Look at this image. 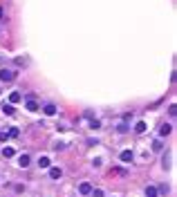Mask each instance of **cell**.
Instances as JSON below:
<instances>
[{"label":"cell","instance_id":"19","mask_svg":"<svg viewBox=\"0 0 177 197\" xmlns=\"http://www.w3.org/2000/svg\"><path fill=\"white\" fill-rule=\"evenodd\" d=\"M7 137H9V135H5V132H0V141H7Z\"/></svg>","mask_w":177,"mask_h":197},{"label":"cell","instance_id":"2","mask_svg":"<svg viewBox=\"0 0 177 197\" xmlns=\"http://www.w3.org/2000/svg\"><path fill=\"white\" fill-rule=\"evenodd\" d=\"M50 177H52V179H61V177H63V170H61L58 166H54V168H50Z\"/></svg>","mask_w":177,"mask_h":197},{"label":"cell","instance_id":"18","mask_svg":"<svg viewBox=\"0 0 177 197\" xmlns=\"http://www.w3.org/2000/svg\"><path fill=\"white\" fill-rule=\"evenodd\" d=\"M9 137H18V128H11V130H9Z\"/></svg>","mask_w":177,"mask_h":197},{"label":"cell","instance_id":"7","mask_svg":"<svg viewBox=\"0 0 177 197\" xmlns=\"http://www.w3.org/2000/svg\"><path fill=\"white\" fill-rule=\"evenodd\" d=\"M18 164H20V168H27L29 166V155H23L20 159H18Z\"/></svg>","mask_w":177,"mask_h":197},{"label":"cell","instance_id":"5","mask_svg":"<svg viewBox=\"0 0 177 197\" xmlns=\"http://www.w3.org/2000/svg\"><path fill=\"white\" fill-rule=\"evenodd\" d=\"M90 191H92V186H90V184H88V182H83V184H81V186H79V193H81V195H88V193H90Z\"/></svg>","mask_w":177,"mask_h":197},{"label":"cell","instance_id":"13","mask_svg":"<svg viewBox=\"0 0 177 197\" xmlns=\"http://www.w3.org/2000/svg\"><path fill=\"white\" fill-rule=\"evenodd\" d=\"M2 155H5V157H14V155H16V150H14V148H9V146H7V148H5V150H2Z\"/></svg>","mask_w":177,"mask_h":197},{"label":"cell","instance_id":"9","mask_svg":"<svg viewBox=\"0 0 177 197\" xmlns=\"http://www.w3.org/2000/svg\"><path fill=\"white\" fill-rule=\"evenodd\" d=\"M121 161H132V152H130V150H123V152H121Z\"/></svg>","mask_w":177,"mask_h":197},{"label":"cell","instance_id":"4","mask_svg":"<svg viewBox=\"0 0 177 197\" xmlns=\"http://www.w3.org/2000/svg\"><path fill=\"white\" fill-rule=\"evenodd\" d=\"M171 132H173V128H171L168 123H164V126L159 128V137H168Z\"/></svg>","mask_w":177,"mask_h":197},{"label":"cell","instance_id":"1","mask_svg":"<svg viewBox=\"0 0 177 197\" xmlns=\"http://www.w3.org/2000/svg\"><path fill=\"white\" fill-rule=\"evenodd\" d=\"M43 112H45V114H47V117H54V114H56V105H54V103H45V108H43Z\"/></svg>","mask_w":177,"mask_h":197},{"label":"cell","instance_id":"16","mask_svg":"<svg viewBox=\"0 0 177 197\" xmlns=\"http://www.w3.org/2000/svg\"><path fill=\"white\" fill-rule=\"evenodd\" d=\"M90 126H92V128H99V126H101V121H97V119H92V121H90Z\"/></svg>","mask_w":177,"mask_h":197},{"label":"cell","instance_id":"3","mask_svg":"<svg viewBox=\"0 0 177 197\" xmlns=\"http://www.w3.org/2000/svg\"><path fill=\"white\" fill-rule=\"evenodd\" d=\"M11 79H14V74L9 72V70H0V81L7 83V81H11Z\"/></svg>","mask_w":177,"mask_h":197},{"label":"cell","instance_id":"6","mask_svg":"<svg viewBox=\"0 0 177 197\" xmlns=\"http://www.w3.org/2000/svg\"><path fill=\"white\" fill-rule=\"evenodd\" d=\"M27 110H29V112H36V110H38V101L29 99V101H27Z\"/></svg>","mask_w":177,"mask_h":197},{"label":"cell","instance_id":"15","mask_svg":"<svg viewBox=\"0 0 177 197\" xmlns=\"http://www.w3.org/2000/svg\"><path fill=\"white\" fill-rule=\"evenodd\" d=\"M162 148H164V146H162V141H155V143H153V150H157V152H159Z\"/></svg>","mask_w":177,"mask_h":197},{"label":"cell","instance_id":"14","mask_svg":"<svg viewBox=\"0 0 177 197\" xmlns=\"http://www.w3.org/2000/svg\"><path fill=\"white\" fill-rule=\"evenodd\" d=\"M90 193H92V197H106L101 188H97V191H90Z\"/></svg>","mask_w":177,"mask_h":197},{"label":"cell","instance_id":"17","mask_svg":"<svg viewBox=\"0 0 177 197\" xmlns=\"http://www.w3.org/2000/svg\"><path fill=\"white\" fill-rule=\"evenodd\" d=\"M2 110H5V112H7V114H14V108H11V105H5V108H2Z\"/></svg>","mask_w":177,"mask_h":197},{"label":"cell","instance_id":"8","mask_svg":"<svg viewBox=\"0 0 177 197\" xmlns=\"http://www.w3.org/2000/svg\"><path fill=\"white\" fill-rule=\"evenodd\" d=\"M9 101L11 103H20L23 99H20V92H11V94H9Z\"/></svg>","mask_w":177,"mask_h":197},{"label":"cell","instance_id":"12","mask_svg":"<svg viewBox=\"0 0 177 197\" xmlns=\"http://www.w3.org/2000/svg\"><path fill=\"white\" fill-rule=\"evenodd\" d=\"M146 197H157V191H155V186H148V188H146Z\"/></svg>","mask_w":177,"mask_h":197},{"label":"cell","instance_id":"10","mask_svg":"<svg viewBox=\"0 0 177 197\" xmlns=\"http://www.w3.org/2000/svg\"><path fill=\"white\" fill-rule=\"evenodd\" d=\"M38 168H50V159L47 157H41L38 159Z\"/></svg>","mask_w":177,"mask_h":197},{"label":"cell","instance_id":"11","mask_svg":"<svg viewBox=\"0 0 177 197\" xmlns=\"http://www.w3.org/2000/svg\"><path fill=\"white\" fill-rule=\"evenodd\" d=\"M135 132H139V135H141V132H146V123H144V121H139V123L135 126Z\"/></svg>","mask_w":177,"mask_h":197}]
</instances>
